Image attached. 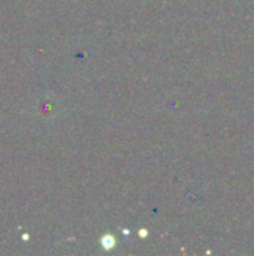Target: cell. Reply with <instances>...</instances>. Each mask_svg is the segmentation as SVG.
I'll return each instance as SVG.
<instances>
[{"mask_svg": "<svg viewBox=\"0 0 254 256\" xmlns=\"http://www.w3.org/2000/svg\"><path fill=\"white\" fill-rule=\"evenodd\" d=\"M103 246L106 248V249H109V248H112L114 246V238L112 237H109V236H106L105 238H103Z\"/></svg>", "mask_w": 254, "mask_h": 256, "instance_id": "cell-1", "label": "cell"}]
</instances>
